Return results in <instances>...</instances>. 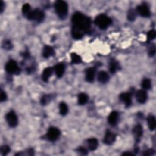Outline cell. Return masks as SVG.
<instances>
[{"label": "cell", "mask_w": 156, "mask_h": 156, "mask_svg": "<svg viewBox=\"0 0 156 156\" xmlns=\"http://www.w3.org/2000/svg\"><path fill=\"white\" fill-rule=\"evenodd\" d=\"M78 151H79L80 153H81L83 155H86L87 154V151L86 150V148H83V147H80L78 148Z\"/></svg>", "instance_id": "e575fe53"}, {"label": "cell", "mask_w": 156, "mask_h": 156, "mask_svg": "<svg viewBox=\"0 0 156 156\" xmlns=\"http://www.w3.org/2000/svg\"><path fill=\"white\" fill-rule=\"evenodd\" d=\"M96 69L93 67L89 68L86 70V79L87 82L92 83L94 81Z\"/></svg>", "instance_id": "8fae6325"}, {"label": "cell", "mask_w": 156, "mask_h": 156, "mask_svg": "<svg viewBox=\"0 0 156 156\" xmlns=\"http://www.w3.org/2000/svg\"><path fill=\"white\" fill-rule=\"evenodd\" d=\"M142 87L145 90H149L151 87V81L149 79H145L142 83Z\"/></svg>", "instance_id": "83f0119b"}, {"label": "cell", "mask_w": 156, "mask_h": 156, "mask_svg": "<svg viewBox=\"0 0 156 156\" xmlns=\"http://www.w3.org/2000/svg\"><path fill=\"white\" fill-rule=\"evenodd\" d=\"M87 145L89 149L91 151H95L96 149L98 146V141L96 139L91 138L87 140Z\"/></svg>", "instance_id": "ffe728a7"}, {"label": "cell", "mask_w": 156, "mask_h": 156, "mask_svg": "<svg viewBox=\"0 0 156 156\" xmlns=\"http://www.w3.org/2000/svg\"><path fill=\"white\" fill-rule=\"evenodd\" d=\"M3 47L6 49H11L13 46H12V44L10 41L6 40L3 43Z\"/></svg>", "instance_id": "1f68e13d"}, {"label": "cell", "mask_w": 156, "mask_h": 156, "mask_svg": "<svg viewBox=\"0 0 156 156\" xmlns=\"http://www.w3.org/2000/svg\"><path fill=\"white\" fill-rule=\"evenodd\" d=\"M115 140L116 136L113 133H111L109 131H107L105 136V139H104V142L106 145H111L115 142Z\"/></svg>", "instance_id": "9c48e42d"}, {"label": "cell", "mask_w": 156, "mask_h": 156, "mask_svg": "<svg viewBox=\"0 0 156 156\" xmlns=\"http://www.w3.org/2000/svg\"><path fill=\"white\" fill-rule=\"evenodd\" d=\"M120 99L123 102L126 107L131 106L132 105V96L130 93H123L120 94Z\"/></svg>", "instance_id": "ba28073f"}, {"label": "cell", "mask_w": 156, "mask_h": 156, "mask_svg": "<svg viewBox=\"0 0 156 156\" xmlns=\"http://www.w3.org/2000/svg\"><path fill=\"white\" fill-rule=\"evenodd\" d=\"M156 32L155 30H151L147 34V38L148 40H152L155 38Z\"/></svg>", "instance_id": "4dcf8cb0"}, {"label": "cell", "mask_w": 156, "mask_h": 156, "mask_svg": "<svg viewBox=\"0 0 156 156\" xmlns=\"http://www.w3.org/2000/svg\"><path fill=\"white\" fill-rule=\"evenodd\" d=\"M133 134L137 140H139L143 135V128L140 124H138L134 127L133 129Z\"/></svg>", "instance_id": "ac0fdd59"}, {"label": "cell", "mask_w": 156, "mask_h": 156, "mask_svg": "<svg viewBox=\"0 0 156 156\" xmlns=\"http://www.w3.org/2000/svg\"><path fill=\"white\" fill-rule=\"evenodd\" d=\"M137 11L138 13L143 17H149L151 15L150 10L147 6L141 5L137 7Z\"/></svg>", "instance_id": "30bf717a"}, {"label": "cell", "mask_w": 156, "mask_h": 156, "mask_svg": "<svg viewBox=\"0 0 156 156\" xmlns=\"http://www.w3.org/2000/svg\"><path fill=\"white\" fill-rule=\"evenodd\" d=\"M155 53V46H151L149 49V56L152 57V56H154V55Z\"/></svg>", "instance_id": "836d02e7"}, {"label": "cell", "mask_w": 156, "mask_h": 156, "mask_svg": "<svg viewBox=\"0 0 156 156\" xmlns=\"http://www.w3.org/2000/svg\"><path fill=\"white\" fill-rule=\"evenodd\" d=\"M61 134V132L59 129L56 127H51L48 130L46 134V137L50 141L55 142L58 139Z\"/></svg>", "instance_id": "8992f818"}, {"label": "cell", "mask_w": 156, "mask_h": 156, "mask_svg": "<svg viewBox=\"0 0 156 156\" xmlns=\"http://www.w3.org/2000/svg\"><path fill=\"white\" fill-rule=\"evenodd\" d=\"M55 52L54 49L50 46H45L43 49V56L45 58H48L54 56Z\"/></svg>", "instance_id": "9a60e30c"}, {"label": "cell", "mask_w": 156, "mask_h": 156, "mask_svg": "<svg viewBox=\"0 0 156 156\" xmlns=\"http://www.w3.org/2000/svg\"><path fill=\"white\" fill-rule=\"evenodd\" d=\"M119 118V114L118 112L117 111H112L108 117V122L112 126H115Z\"/></svg>", "instance_id": "4fadbf2b"}, {"label": "cell", "mask_w": 156, "mask_h": 156, "mask_svg": "<svg viewBox=\"0 0 156 156\" xmlns=\"http://www.w3.org/2000/svg\"><path fill=\"white\" fill-rule=\"evenodd\" d=\"M55 8L56 14L60 18L65 19L66 18L68 11V6L65 2L61 1V0L56 2Z\"/></svg>", "instance_id": "7a4b0ae2"}, {"label": "cell", "mask_w": 156, "mask_h": 156, "mask_svg": "<svg viewBox=\"0 0 156 156\" xmlns=\"http://www.w3.org/2000/svg\"><path fill=\"white\" fill-rule=\"evenodd\" d=\"M7 99V95L3 90H1V96H0V101L2 102L5 101Z\"/></svg>", "instance_id": "d6a6232c"}, {"label": "cell", "mask_w": 156, "mask_h": 156, "mask_svg": "<svg viewBox=\"0 0 156 156\" xmlns=\"http://www.w3.org/2000/svg\"><path fill=\"white\" fill-rule=\"evenodd\" d=\"M6 70L8 73L14 74H18L20 73V69L17 62L13 60L9 61L6 65Z\"/></svg>", "instance_id": "5b68a950"}, {"label": "cell", "mask_w": 156, "mask_h": 156, "mask_svg": "<svg viewBox=\"0 0 156 156\" xmlns=\"http://www.w3.org/2000/svg\"><path fill=\"white\" fill-rule=\"evenodd\" d=\"M4 3L3 1H0V12L2 13L4 11Z\"/></svg>", "instance_id": "8d00e7d4"}, {"label": "cell", "mask_w": 156, "mask_h": 156, "mask_svg": "<svg viewBox=\"0 0 156 156\" xmlns=\"http://www.w3.org/2000/svg\"><path fill=\"white\" fill-rule=\"evenodd\" d=\"M109 76L107 72L105 71H101L98 74V80L101 83H106L109 81Z\"/></svg>", "instance_id": "5bb4252c"}, {"label": "cell", "mask_w": 156, "mask_h": 156, "mask_svg": "<svg viewBox=\"0 0 156 156\" xmlns=\"http://www.w3.org/2000/svg\"><path fill=\"white\" fill-rule=\"evenodd\" d=\"M148 124L150 131H154L156 126V120L154 116L150 115L148 117Z\"/></svg>", "instance_id": "44dd1931"}, {"label": "cell", "mask_w": 156, "mask_h": 156, "mask_svg": "<svg viewBox=\"0 0 156 156\" xmlns=\"http://www.w3.org/2000/svg\"><path fill=\"white\" fill-rule=\"evenodd\" d=\"M71 63L75 64H79L82 62L81 58L76 53L71 54Z\"/></svg>", "instance_id": "cb8c5ba5"}, {"label": "cell", "mask_w": 156, "mask_h": 156, "mask_svg": "<svg viewBox=\"0 0 156 156\" xmlns=\"http://www.w3.org/2000/svg\"><path fill=\"white\" fill-rule=\"evenodd\" d=\"M51 96L49 95H45L42 96L41 100H40V103L41 105L43 106L46 105L47 104H48L51 100Z\"/></svg>", "instance_id": "484cf974"}, {"label": "cell", "mask_w": 156, "mask_h": 156, "mask_svg": "<svg viewBox=\"0 0 156 156\" xmlns=\"http://www.w3.org/2000/svg\"><path fill=\"white\" fill-rule=\"evenodd\" d=\"M54 70L56 76L58 77H61L65 72V65L62 63L58 64L54 67Z\"/></svg>", "instance_id": "e0dca14e"}, {"label": "cell", "mask_w": 156, "mask_h": 156, "mask_svg": "<svg viewBox=\"0 0 156 156\" xmlns=\"http://www.w3.org/2000/svg\"><path fill=\"white\" fill-rule=\"evenodd\" d=\"M71 34L73 37L75 39H81L83 37V32L74 25L72 28Z\"/></svg>", "instance_id": "2e32d148"}, {"label": "cell", "mask_w": 156, "mask_h": 156, "mask_svg": "<svg viewBox=\"0 0 156 156\" xmlns=\"http://www.w3.org/2000/svg\"><path fill=\"white\" fill-rule=\"evenodd\" d=\"M11 151V149L9 146L8 145H4L2 146L1 148V154L2 155H7Z\"/></svg>", "instance_id": "f546056e"}, {"label": "cell", "mask_w": 156, "mask_h": 156, "mask_svg": "<svg viewBox=\"0 0 156 156\" xmlns=\"http://www.w3.org/2000/svg\"><path fill=\"white\" fill-rule=\"evenodd\" d=\"M95 23L100 29L105 30L109 27L112 23V20L107 15L105 14H100L96 17Z\"/></svg>", "instance_id": "3957f363"}, {"label": "cell", "mask_w": 156, "mask_h": 156, "mask_svg": "<svg viewBox=\"0 0 156 156\" xmlns=\"http://www.w3.org/2000/svg\"><path fill=\"white\" fill-rule=\"evenodd\" d=\"M31 11V8L29 4H24L22 7V12L24 16H25L26 17H27V15L30 13Z\"/></svg>", "instance_id": "d4e9b609"}, {"label": "cell", "mask_w": 156, "mask_h": 156, "mask_svg": "<svg viewBox=\"0 0 156 156\" xmlns=\"http://www.w3.org/2000/svg\"><path fill=\"white\" fill-rule=\"evenodd\" d=\"M118 68V64L115 61H112L109 64V70L111 73L114 74Z\"/></svg>", "instance_id": "4316f807"}, {"label": "cell", "mask_w": 156, "mask_h": 156, "mask_svg": "<svg viewBox=\"0 0 156 156\" xmlns=\"http://www.w3.org/2000/svg\"><path fill=\"white\" fill-rule=\"evenodd\" d=\"M45 17L43 12L39 9H35L31 11L30 13L27 15V18L30 20H34L37 22L42 21Z\"/></svg>", "instance_id": "277c9868"}, {"label": "cell", "mask_w": 156, "mask_h": 156, "mask_svg": "<svg viewBox=\"0 0 156 156\" xmlns=\"http://www.w3.org/2000/svg\"><path fill=\"white\" fill-rule=\"evenodd\" d=\"M59 111L61 115L65 116L68 114V106L66 105L65 102H61L59 105Z\"/></svg>", "instance_id": "603a6c76"}, {"label": "cell", "mask_w": 156, "mask_h": 156, "mask_svg": "<svg viewBox=\"0 0 156 156\" xmlns=\"http://www.w3.org/2000/svg\"><path fill=\"white\" fill-rule=\"evenodd\" d=\"M153 153H154V151L152 150V149H149V150L146 151L143 154V155H152Z\"/></svg>", "instance_id": "d590c367"}, {"label": "cell", "mask_w": 156, "mask_h": 156, "mask_svg": "<svg viewBox=\"0 0 156 156\" xmlns=\"http://www.w3.org/2000/svg\"><path fill=\"white\" fill-rule=\"evenodd\" d=\"M122 155H133V153H131V152H124V153H123Z\"/></svg>", "instance_id": "74e56055"}, {"label": "cell", "mask_w": 156, "mask_h": 156, "mask_svg": "<svg viewBox=\"0 0 156 156\" xmlns=\"http://www.w3.org/2000/svg\"><path fill=\"white\" fill-rule=\"evenodd\" d=\"M73 25L83 32L87 33L91 28V20L80 12H76L72 16Z\"/></svg>", "instance_id": "6da1fadb"}, {"label": "cell", "mask_w": 156, "mask_h": 156, "mask_svg": "<svg viewBox=\"0 0 156 156\" xmlns=\"http://www.w3.org/2000/svg\"><path fill=\"white\" fill-rule=\"evenodd\" d=\"M136 18V13L133 9H131L127 14V18L129 21H134Z\"/></svg>", "instance_id": "f1b7e54d"}, {"label": "cell", "mask_w": 156, "mask_h": 156, "mask_svg": "<svg viewBox=\"0 0 156 156\" xmlns=\"http://www.w3.org/2000/svg\"><path fill=\"white\" fill-rule=\"evenodd\" d=\"M147 98H148V95L145 91L143 90H140L137 91V92L136 93V99L139 103L140 104L145 103L146 101Z\"/></svg>", "instance_id": "7c38bea8"}, {"label": "cell", "mask_w": 156, "mask_h": 156, "mask_svg": "<svg viewBox=\"0 0 156 156\" xmlns=\"http://www.w3.org/2000/svg\"><path fill=\"white\" fill-rule=\"evenodd\" d=\"M52 74H53V69H52V68L48 67V68H45L43 70V71L42 73V75L43 81L45 82H48V80L51 76Z\"/></svg>", "instance_id": "d6986e66"}, {"label": "cell", "mask_w": 156, "mask_h": 156, "mask_svg": "<svg viewBox=\"0 0 156 156\" xmlns=\"http://www.w3.org/2000/svg\"><path fill=\"white\" fill-rule=\"evenodd\" d=\"M89 99L88 96L84 93H80L78 96V103L80 105H84L87 102Z\"/></svg>", "instance_id": "7402d4cb"}, {"label": "cell", "mask_w": 156, "mask_h": 156, "mask_svg": "<svg viewBox=\"0 0 156 156\" xmlns=\"http://www.w3.org/2000/svg\"><path fill=\"white\" fill-rule=\"evenodd\" d=\"M6 121L9 126L11 127H15L18 124V118L16 114L13 112L11 111L6 114Z\"/></svg>", "instance_id": "52a82bcc"}]
</instances>
